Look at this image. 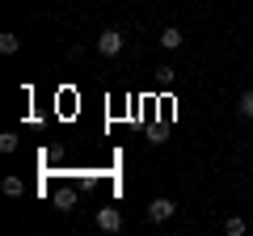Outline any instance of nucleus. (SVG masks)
Returning <instances> with one entry per match:
<instances>
[{
  "label": "nucleus",
  "mask_w": 253,
  "mask_h": 236,
  "mask_svg": "<svg viewBox=\"0 0 253 236\" xmlns=\"http://www.w3.org/2000/svg\"><path fill=\"white\" fill-rule=\"evenodd\" d=\"M123 42H126V34L118 26H110V30H101V34H97V42H93V46H97V55H106V59H110V55L123 51Z\"/></svg>",
  "instance_id": "1"
},
{
  "label": "nucleus",
  "mask_w": 253,
  "mask_h": 236,
  "mask_svg": "<svg viewBox=\"0 0 253 236\" xmlns=\"http://www.w3.org/2000/svg\"><path fill=\"white\" fill-rule=\"evenodd\" d=\"M177 215V202L173 198H152L148 202V219H152V224H165V219H173Z\"/></svg>",
  "instance_id": "2"
},
{
  "label": "nucleus",
  "mask_w": 253,
  "mask_h": 236,
  "mask_svg": "<svg viewBox=\"0 0 253 236\" xmlns=\"http://www.w3.org/2000/svg\"><path fill=\"white\" fill-rule=\"evenodd\" d=\"M97 228L101 232H118V228H123V211L118 207H101L97 211Z\"/></svg>",
  "instance_id": "3"
},
{
  "label": "nucleus",
  "mask_w": 253,
  "mask_h": 236,
  "mask_svg": "<svg viewBox=\"0 0 253 236\" xmlns=\"http://www.w3.org/2000/svg\"><path fill=\"white\" fill-rule=\"evenodd\" d=\"M181 42H186V34H181L177 26H165V30H161V46H165V51H177Z\"/></svg>",
  "instance_id": "4"
},
{
  "label": "nucleus",
  "mask_w": 253,
  "mask_h": 236,
  "mask_svg": "<svg viewBox=\"0 0 253 236\" xmlns=\"http://www.w3.org/2000/svg\"><path fill=\"white\" fill-rule=\"evenodd\" d=\"M55 207H59V211H72L76 207V190H72V186H63V190L55 194Z\"/></svg>",
  "instance_id": "5"
},
{
  "label": "nucleus",
  "mask_w": 253,
  "mask_h": 236,
  "mask_svg": "<svg viewBox=\"0 0 253 236\" xmlns=\"http://www.w3.org/2000/svg\"><path fill=\"white\" fill-rule=\"evenodd\" d=\"M0 190L9 194V198H21V194H26V182H21V177H4V182H0Z\"/></svg>",
  "instance_id": "6"
},
{
  "label": "nucleus",
  "mask_w": 253,
  "mask_h": 236,
  "mask_svg": "<svg viewBox=\"0 0 253 236\" xmlns=\"http://www.w3.org/2000/svg\"><path fill=\"white\" fill-rule=\"evenodd\" d=\"M236 114H241V118H253V89L241 93V101H236Z\"/></svg>",
  "instance_id": "7"
},
{
  "label": "nucleus",
  "mask_w": 253,
  "mask_h": 236,
  "mask_svg": "<svg viewBox=\"0 0 253 236\" xmlns=\"http://www.w3.org/2000/svg\"><path fill=\"white\" fill-rule=\"evenodd\" d=\"M0 51H4V55H17L21 51V38L17 34H0Z\"/></svg>",
  "instance_id": "8"
},
{
  "label": "nucleus",
  "mask_w": 253,
  "mask_h": 236,
  "mask_svg": "<svg viewBox=\"0 0 253 236\" xmlns=\"http://www.w3.org/2000/svg\"><path fill=\"white\" fill-rule=\"evenodd\" d=\"M224 228H228V236H245V219H241V215H228Z\"/></svg>",
  "instance_id": "9"
},
{
  "label": "nucleus",
  "mask_w": 253,
  "mask_h": 236,
  "mask_svg": "<svg viewBox=\"0 0 253 236\" xmlns=\"http://www.w3.org/2000/svg\"><path fill=\"white\" fill-rule=\"evenodd\" d=\"M13 148H17V135H13V131H9V135H0V152H13Z\"/></svg>",
  "instance_id": "10"
},
{
  "label": "nucleus",
  "mask_w": 253,
  "mask_h": 236,
  "mask_svg": "<svg viewBox=\"0 0 253 236\" xmlns=\"http://www.w3.org/2000/svg\"><path fill=\"white\" fill-rule=\"evenodd\" d=\"M156 80H161V89H169V84L177 80V76H173V68H161V76H156Z\"/></svg>",
  "instance_id": "11"
},
{
  "label": "nucleus",
  "mask_w": 253,
  "mask_h": 236,
  "mask_svg": "<svg viewBox=\"0 0 253 236\" xmlns=\"http://www.w3.org/2000/svg\"><path fill=\"white\" fill-rule=\"evenodd\" d=\"M249 177H253V173H249Z\"/></svg>",
  "instance_id": "12"
}]
</instances>
